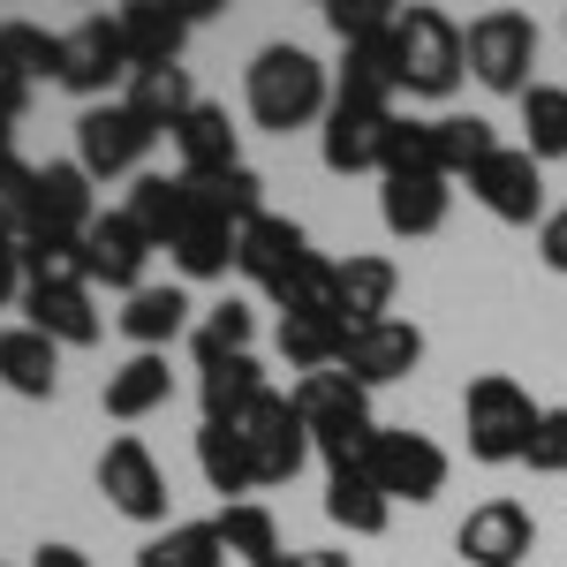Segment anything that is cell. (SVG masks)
<instances>
[{
	"instance_id": "26",
	"label": "cell",
	"mask_w": 567,
	"mask_h": 567,
	"mask_svg": "<svg viewBox=\"0 0 567 567\" xmlns=\"http://www.w3.org/2000/svg\"><path fill=\"white\" fill-rule=\"evenodd\" d=\"M122 213L144 227V243L152 250H175V235H182V219H189V175H136V189H130V205Z\"/></svg>"
},
{
	"instance_id": "31",
	"label": "cell",
	"mask_w": 567,
	"mask_h": 567,
	"mask_svg": "<svg viewBox=\"0 0 567 567\" xmlns=\"http://www.w3.org/2000/svg\"><path fill=\"white\" fill-rule=\"evenodd\" d=\"M265 393V371L258 355H219L197 371V401H205V424H227V416H243L250 401Z\"/></svg>"
},
{
	"instance_id": "38",
	"label": "cell",
	"mask_w": 567,
	"mask_h": 567,
	"mask_svg": "<svg viewBox=\"0 0 567 567\" xmlns=\"http://www.w3.org/2000/svg\"><path fill=\"white\" fill-rule=\"evenodd\" d=\"M393 23H401V8L393 0H326V31L349 45H371V39H393Z\"/></svg>"
},
{
	"instance_id": "22",
	"label": "cell",
	"mask_w": 567,
	"mask_h": 567,
	"mask_svg": "<svg viewBox=\"0 0 567 567\" xmlns=\"http://www.w3.org/2000/svg\"><path fill=\"white\" fill-rule=\"evenodd\" d=\"M446 205H454L446 175H379V219H386V235H401V243L439 235L446 227Z\"/></svg>"
},
{
	"instance_id": "9",
	"label": "cell",
	"mask_w": 567,
	"mask_h": 567,
	"mask_svg": "<svg viewBox=\"0 0 567 567\" xmlns=\"http://www.w3.org/2000/svg\"><path fill=\"white\" fill-rule=\"evenodd\" d=\"M152 144H159V130H152V122H136L122 99H106V106H84V114H76V167H84L91 182L136 175Z\"/></svg>"
},
{
	"instance_id": "41",
	"label": "cell",
	"mask_w": 567,
	"mask_h": 567,
	"mask_svg": "<svg viewBox=\"0 0 567 567\" xmlns=\"http://www.w3.org/2000/svg\"><path fill=\"white\" fill-rule=\"evenodd\" d=\"M23 114H31V91L0 76V152H16V130H23Z\"/></svg>"
},
{
	"instance_id": "13",
	"label": "cell",
	"mask_w": 567,
	"mask_h": 567,
	"mask_svg": "<svg viewBox=\"0 0 567 567\" xmlns=\"http://www.w3.org/2000/svg\"><path fill=\"white\" fill-rule=\"evenodd\" d=\"M386 130H393V106L333 99L326 106V130H318V159L333 175H371V167H386Z\"/></svg>"
},
{
	"instance_id": "39",
	"label": "cell",
	"mask_w": 567,
	"mask_h": 567,
	"mask_svg": "<svg viewBox=\"0 0 567 567\" xmlns=\"http://www.w3.org/2000/svg\"><path fill=\"white\" fill-rule=\"evenodd\" d=\"M31 175H39V167H23L16 152H0V235H8V243H23V219H31Z\"/></svg>"
},
{
	"instance_id": "27",
	"label": "cell",
	"mask_w": 567,
	"mask_h": 567,
	"mask_svg": "<svg viewBox=\"0 0 567 567\" xmlns=\"http://www.w3.org/2000/svg\"><path fill=\"white\" fill-rule=\"evenodd\" d=\"M0 76L23 84V91L31 84H61V31L8 16V23H0Z\"/></svg>"
},
{
	"instance_id": "23",
	"label": "cell",
	"mask_w": 567,
	"mask_h": 567,
	"mask_svg": "<svg viewBox=\"0 0 567 567\" xmlns=\"http://www.w3.org/2000/svg\"><path fill=\"white\" fill-rule=\"evenodd\" d=\"M122 333L136 341V355H159L167 341H182V333H189V288L144 280L130 303H122Z\"/></svg>"
},
{
	"instance_id": "7",
	"label": "cell",
	"mask_w": 567,
	"mask_h": 567,
	"mask_svg": "<svg viewBox=\"0 0 567 567\" xmlns=\"http://www.w3.org/2000/svg\"><path fill=\"white\" fill-rule=\"evenodd\" d=\"M363 477L379 484L386 499H409V507H424L446 492V446L424 432H409V424H379L371 439V454H363Z\"/></svg>"
},
{
	"instance_id": "37",
	"label": "cell",
	"mask_w": 567,
	"mask_h": 567,
	"mask_svg": "<svg viewBox=\"0 0 567 567\" xmlns=\"http://www.w3.org/2000/svg\"><path fill=\"white\" fill-rule=\"evenodd\" d=\"M250 333H258V310L250 303H213L205 318H197V333H189V349H197V371L205 363H219V355H250Z\"/></svg>"
},
{
	"instance_id": "18",
	"label": "cell",
	"mask_w": 567,
	"mask_h": 567,
	"mask_svg": "<svg viewBox=\"0 0 567 567\" xmlns=\"http://www.w3.org/2000/svg\"><path fill=\"white\" fill-rule=\"evenodd\" d=\"M84 280L91 288H122V296H136L144 288V258H152V243H144V227H136L130 213H99L84 227Z\"/></svg>"
},
{
	"instance_id": "20",
	"label": "cell",
	"mask_w": 567,
	"mask_h": 567,
	"mask_svg": "<svg viewBox=\"0 0 567 567\" xmlns=\"http://www.w3.org/2000/svg\"><path fill=\"white\" fill-rule=\"evenodd\" d=\"M114 23H122V45H130V69H175L182 45H189V8L182 0H130Z\"/></svg>"
},
{
	"instance_id": "12",
	"label": "cell",
	"mask_w": 567,
	"mask_h": 567,
	"mask_svg": "<svg viewBox=\"0 0 567 567\" xmlns=\"http://www.w3.org/2000/svg\"><path fill=\"white\" fill-rule=\"evenodd\" d=\"M235 250H243V219L227 213V205H213V189L205 182H189V219H182L175 235V272L182 280H219L227 265H235Z\"/></svg>"
},
{
	"instance_id": "1",
	"label": "cell",
	"mask_w": 567,
	"mask_h": 567,
	"mask_svg": "<svg viewBox=\"0 0 567 567\" xmlns=\"http://www.w3.org/2000/svg\"><path fill=\"white\" fill-rule=\"evenodd\" d=\"M243 99H250V122L272 136L288 130H310V122H326V106H333V76H326V61L310 53V45H265L258 61H250V76H243Z\"/></svg>"
},
{
	"instance_id": "42",
	"label": "cell",
	"mask_w": 567,
	"mask_h": 567,
	"mask_svg": "<svg viewBox=\"0 0 567 567\" xmlns=\"http://www.w3.org/2000/svg\"><path fill=\"white\" fill-rule=\"evenodd\" d=\"M537 258L553 265V272H567V205L545 213V227H537Z\"/></svg>"
},
{
	"instance_id": "6",
	"label": "cell",
	"mask_w": 567,
	"mask_h": 567,
	"mask_svg": "<svg viewBox=\"0 0 567 567\" xmlns=\"http://www.w3.org/2000/svg\"><path fill=\"white\" fill-rule=\"evenodd\" d=\"M235 432H243V446H250V470H258V492L265 484H288L296 470L310 462V424L296 416V393H272L265 386L243 416H227Z\"/></svg>"
},
{
	"instance_id": "3",
	"label": "cell",
	"mask_w": 567,
	"mask_h": 567,
	"mask_svg": "<svg viewBox=\"0 0 567 567\" xmlns=\"http://www.w3.org/2000/svg\"><path fill=\"white\" fill-rule=\"evenodd\" d=\"M462 76H470L462 23L446 8H401V23H393V91H409V99H454Z\"/></svg>"
},
{
	"instance_id": "10",
	"label": "cell",
	"mask_w": 567,
	"mask_h": 567,
	"mask_svg": "<svg viewBox=\"0 0 567 567\" xmlns=\"http://www.w3.org/2000/svg\"><path fill=\"white\" fill-rule=\"evenodd\" d=\"M99 492H106V507L114 515H130V523L159 529L167 523V470L152 462V446L144 439H106V454H99Z\"/></svg>"
},
{
	"instance_id": "14",
	"label": "cell",
	"mask_w": 567,
	"mask_h": 567,
	"mask_svg": "<svg viewBox=\"0 0 567 567\" xmlns=\"http://www.w3.org/2000/svg\"><path fill=\"white\" fill-rule=\"evenodd\" d=\"M310 258H318V250H310V235L296 227V219H288V213H258L250 227H243L235 272H243L250 288H265V296H280V288H288Z\"/></svg>"
},
{
	"instance_id": "43",
	"label": "cell",
	"mask_w": 567,
	"mask_h": 567,
	"mask_svg": "<svg viewBox=\"0 0 567 567\" xmlns=\"http://www.w3.org/2000/svg\"><path fill=\"white\" fill-rule=\"evenodd\" d=\"M16 296H23V258H16V243L0 235V310L16 303Z\"/></svg>"
},
{
	"instance_id": "28",
	"label": "cell",
	"mask_w": 567,
	"mask_h": 567,
	"mask_svg": "<svg viewBox=\"0 0 567 567\" xmlns=\"http://www.w3.org/2000/svg\"><path fill=\"white\" fill-rule=\"evenodd\" d=\"M122 106H130L136 122H152L159 136H175L182 130V114L197 106V91H189V69H136L130 84H122Z\"/></svg>"
},
{
	"instance_id": "29",
	"label": "cell",
	"mask_w": 567,
	"mask_h": 567,
	"mask_svg": "<svg viewBox=\"0 0 567 567\" xmlns=\"http://www.w3.org/2000/svg\"><path fill=\"white\" fill-rule=\"evenodd\" d=\"M167 393H175V371H167V355H130L114 379H106V416L114 424H136V416H152V409H167Z\"/></svg>"
},
{
	"instance_id": "45",
	"label": "cell",
	"mask_w": 567,
	"mask_h": 567,
	"mask_svg": "<svg viewBox=\"0 0 567 567\" xmlns=\"http://www.w3.org/2000/svg\"><path fill=\"white\" fill-rule=\"evenodd\" d=\"M272 567H355L349 553H280Z\"/></svg>"
},
{
	"instance_id": "16",
	"label": "cell",
	"mask_w": 567,
	"mask_h": 567,
	"mask_svg": "<svg viewBox=\"0 0 567 567\" xmlns=\"http://www.w3.org/2000/svg\"><path fill=\"white\" fill-rule=\"evenodd\" d=\"M454 545H462L470 567H523L529 553H537V523H529L523 499H484V507L462 515Z\"/></svg>"
},
{
	"instance_id": "24",
	"label": "cell",
	"mask_w": 567,
	"mask_h": 567,
	"mask_svg": "<svg viewBox=\"0 0 567 567\" xmlns=\"http://www.w3.org/2000/svg\"><path fill=\"white\" fill-rule=\"evenodd\" d=\"M0 386L23 393V401H53L61 386V349L31 333V326H0Z\"/></svg>"
},
{
	"instance_id": "30",
	"label": "cell",
	"mask_w": 567,
	"mask_h": 567,
	"mask_svg": "<svg viewBox=\"0 0 567 567\" xmlns=\"http://www.w3.org/2000/svg\"><path fill=\"white\" fill-rule=\"evenodd\" d=\"M197 470H205V484L219 492V507H227V499H250V492H258L250 446H243V432H235V424H205V432H197Z\"/></svg>"
},
{
	"instance_id": "35",
	"label": "cell",
	"mask_w": 567,
	"mask_h": 567,
	"mask_svg": "<svg viewBox=\"0 0 567 567\" xmlns=\"http://www.w3.org/2000/svg\"><path fill=\"white\" fill-rule=\"evenodd\" d=\"M326 515L349 529V537H379L386 515H393V499L363 477V470H333V477H326Z\"/></svg>"
},
{
	"instance_id": "19",
	"label": "cell",
	"mask_w": 567,
	"mask_h": 567,
	"mask_svg": "<svg viewBox=\"0 0 567 567\" xmlns=\"http://www.w3.org/2000/svg\"><path fill=\"white\" fill-rule=\"evenodd\" d=\"M23 326L45 333L53 349H91L106 318L91 310V280H31L23 288Z\"/></svg>"
},
{
	"instance_id": "5",
	"label": "cell",
	"mask_w": 567,
	"mask_h": 567,
	"mask_svg": "<svg viewBox=\"0 0 567 567\" xmlns=\"http://www.w3.org/2000/svg\"><path fill=\"white\" fill-rule=\"evenodd\" d=\"M470 45V76L484 91H507V99H523L529 91V69H537V23H529L523 8H484L477 23L462 31Z\"/></svg>"
},
{
	"instance_id": "2",
	"label": "cell",
	"mask_w": 567,
	"mask_h": 567,
	"mask_svg": "<svg viewBox=\"0 0 567 567\" xmlns=\"http://www.w3.org/2000/svg\"><path fill=\"white\" fill-rule=\"evenodd\" d=\"M296 416L310 424V454L326 462V477L333 470H363V454H371V393L355 386L349 371H310L296 379Z\"/></svg>"
},
{
	"instance_id": "21",
	"label": "cell",
	"mask_w": 567,
	"mask_h": 567,
	"mask_svg": "<svg viewBox=\"0 0 567 567\" xmlns=\"http://www.w3.org/2000/svg\"><path fill=\"white\" fill-rule=\"evenodd\" d=\"M167 144H175V159H182V175H189V182L243 167V130L227 122V106H205V99L182 114V130L167 136Z\"/></svg>"
},
{
	"instance_id": "44",
	"label": "cell",
	"mask_w": 567,
	"mask_h": 567,
	"mask_svg": "<svg viewBox=\"0 0 567 567\" xmlns=\"http://www.w3.org/2000/svg\"><path fill=\"white\" fill-rule=\"evenodd\" d=\"M31 567H91V560L76 553V545H39V553H31Z\"/></svg>"
},
{
	"instance_id": "32",
	"label": "cell",
	"mask_w": 567,
	"mask_h": 567,
	"mask_svg": "<svg viewBox=\"0 0 567 567\" xmlns=\"http://www.w3.org/2000/svg\"><path fill=\"white\" fill-rule=\"evenodd\" d=\"M492 152H499V136H492L484 114H439V122H432V167L446 182H454V175H477Z\"/></svg>"
},
{
	"instance_id": "40",
	"label": "cell",
	"mask_w": 567,
	"mask_h": 567,
	"mask_svg": "<svg viewBox=\"0 0 567 567\" xmlns=\"http://www.w3.org/2000/svg\"><path fill=\"white\" fill-rule=\"evenodd\" d=\"M523 462L537 477H567V409H545V416H537V439H529Z\"/></svg>"
},
{
	"instance_id": "34",
	"label": "cell",
	"mask_w": 567,
	"mask_h": 567,
	"mask_svg": "<svg viewBox=\"0 0 567 567\" xmlns=\"http://www.w3.org/2000/svg\"><path fill=\"white\" fill-rule=\"evenodd\" d=\"M136 567H227V545L213 523H167L136 545Z\"/></svg>"
},
{
	"instance_id": "8",
	"label": "cell",
	"mask_w": 567,
	"mask_h": 567,
	"mask_svg": "<svg viewBox=\"0 0 567 567\" xmlns=\"http://www.w3.org/2000/svg\"><path fill=\"white\" fill-rule=\"evenodd\" d=\"M130 45H122V23L114 16H84L76 31H61V84L76 91L84 106H106L114 84H130Z\"/></svg>"
},
{
	"instance_id": "17",
	"label": "cell",
	"mask_w": 567,
	"mask_h": 567,
	"mask_svg": "<svg viewBox=\"0 0 567 567\" xmlns=\"http://www.w3.org/2000/svg\"><path fill=\"white\" fill-rule=\"evenodd\" d=\"M424 363V333L409 326V318H379V326H355L349 349H341V363L333 371H349L355 386H393V379H409Z\"/></svg>"
},
{
	"instance_id": "15",
	"label": "cell",
	"mask_w": 567,
	"mask_h": 567,
	"mask_svg": "<svg viewBox=\"0 0 567 567\" xmlns=\"http://www.w3.org/2000/svg\"><path fill=\"white\" fill-rule=\"evenodd\" d=\"M470 189H477V205L492 219H507V227H545V175H537V159H529L523 144H499L492 159H484L477 175H470Z\"/></svg>"
},
{
	"instance_id": "11",
	"label": "cell",
	"mask_w": 567,
	"mask_h": 567,
	"mask_svg": "<svg viewBox=\"0 0 567 567\" xmlns=\"http://www.w3.org/2000/svg\"><path fill=\"white\" fill-rule=\"evenodd\" d=\"M99 219L91 205V175L76 159H45L31 175V219H23V243H84V227Z\"/></svg>"
},
{
	"instance_id": "33",
	"label": "cell",
	"mask_w": 567,
	"mask_h": 567,
	"mask_svg": "<svg viewBox=\"0 0 567 567\" xmlns=\"http://www.w3.org/2000/svg\"><path fill=\"white\" fill-rule=\"evenodd\" d=\"M213 529H219V545H227L235 560H250V567L280 560V523H272L265 499H227V507L213 515Z\"/></svg>"
},
{
	"instance_id": "25",
	"label": "cell",
	"mask_w": 567,
	"mask_h": 567,
	"mask_svg": "<svg viewBox=\"0 0 567 567\" xmlns=\"http://www.w3.org/2000/svg\"><path fill=\"white\" fill-rule=\"evenodd\" d=\"M333 288H341V318L355 326H379L393 318V296H401V265L393 258H341L333 265Z\"/></svg>"
},
{
	"instance_id": "36",
	"label": "cell",
	"mask_w": 567,
	"mask_h": 567,
	"mask_svg": "<svg viewBox=\"0 0 567 567\" xmlns=\"http://www.w3.org/2000/svg\"><path fill=\"white\" fill-rule=\"evenodd\" d=\"M523 152L545 167V159H567V84H529L523 91Z\"/></svg>"
},
{
	"instance_id": "4",
	"label": "cell",
	"mask_w": 567,
	"mask_h": 567,
	"mask_svg": "<svg viewBox=\"0 0 567 567\" xmlns=\"http://www.w3.org/2000/svg\"><path fill=\"white\" fill-rule=\"evenodd\" d=\"M537 401H529L523 379H507V371H484L470 379L462 393V432H470V454H477L484 470H507V462H523L529 439H537Z\"/></svg>"
}]
</instances>
